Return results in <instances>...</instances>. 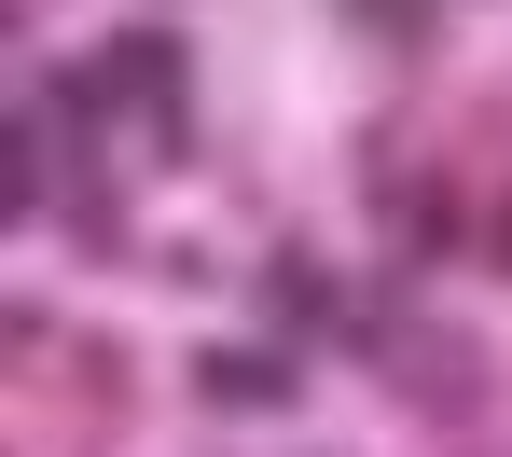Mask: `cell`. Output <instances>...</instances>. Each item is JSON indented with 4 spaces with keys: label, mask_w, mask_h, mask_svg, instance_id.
Listing matches in <instances>:
<instances>
[{
    "label": "cell",
    "mask_w": 512,
    "mask_h": 457,
    "mask_svg": "<svg viewBox=\"0 0 512 457\" xmlns=\"http://www.w3.org/2000/svg\"><path fill=\"white\" fill-rule=\"evenodd\" d=\"M194 402H222V416H291V402H305V347H194Z\"/></svg>",
    "instance_id": "cell-1"
},
{
    "label": "cell",
    "mask_w": 512,
    "mask_h": 457,
    "mask_svg": "<svg viewBox=\"0 0 512 457\" xmlns=\"http://www.w3.org/2000/svg\"><path fill=\"white\" fill-rule=\"evenodd\" d=\"M388 388H402L416 416H471V402H485V347H471V333H402Z\"/></svg>",
    "instance_id": "cell-2"
},
{
    "label": "cell",
    "mask_w": 512,
    "mask_h": 457,
    "mask_svg": "<svg viewBox=\"0 0 512 457\" xmlns=\"http://www.w3.org/2000/svg\"><path fill=\"white\" fill-rule=\"evenodd\" d=\"M97 70H111V84L139 97V125H153V111H180V84H194L180 28H153V14H139V28H111V56H97Z\"/></svg>",
    "instance_id": "cell-3"
},
{
    "label": "cell",
    "mask_w": 512,
    "mask_h": 457,
    "mask_svg": "<svg viewBox=\"0 0 512 457\" xmlns=\"http://www.w3.org/2000/svg\"><path fill=\"white\" fill-rule=\"evenodd\" d=\"M263 319H277V347H291V333H333V319H346L333 264H319V250H263Z\"/></svg>",
    "instance_id": "cell-4"
},
{
    "label": "cell",
    "mask_w": 512,
    "mask_h": 457,
    "mask_svg": "<svg viewBox=\"0 0 512 457\" xmlns=\"http://www.w3.org/2000/svg\"><path fill=\"white\" fill-rule=\"evenodd\" d=\"M111 111H125L111 70H42V84H28V125H42V139H97Z\"/></svg>",
    "instance_id": "cell-5"
},
{
    "label": "cell",
    "mask_w": 512,
    "mask_h": 457,
    "mask_svg": "<svg viewBox=\"0 0 512 457\" xmlns=\"http://www.w3.org/2000/svg\"><path fill=\"white\" fill-rule=\"evenodd\" d=\"M402 222H416V236H402V277L443 264V250H471V194L457 181H402Z\"/></svg>",
    "instance_id": "cell-6"
},
{
    "label": "cell",
    "mask_w": 512,
    "mask_h": 457,
    "mask_svg": "<svg viewBox=\"0 0 512 457\" xmlns=\"http://www.w3.org/2000/svg\"><path fill=\"white\" fill-rule=\"evenodd\" d=\"M70 250H97V264L125 250V208H111V194H97V181H70Z\"/></svg>",
    "instance_id": "cell-7"
},
{
    "label": "cell",
    "mask_w": 512,
    "mask_h": 457,
    "mask_svg": "<svg viewBox=\"0 0 512 457\" xmlns=\"http://www.w3.org/2000/svg\"><path fill=\"white\" fill-rule=\"evenodd\" d=\"M346 14H360L374 42H429V0H346Z\"/></svg>",
    "instance_id": "cell-8"
},
{
    "label": "cell",
    "mask_w": 512,
    "mask_h": 457,
    "mask_svg": "<svg viewBox=\"0 0 512 457\" xmlns=\"http://www.w3.org/2000/svg\"><path fill=\"white\" fill-rule=\"evenodd\" d=\"M471 250H485V264L512 277V194H499V208H471Z\"/></svg>",
    "instance_id": "cell-9"
}]
</instances>
